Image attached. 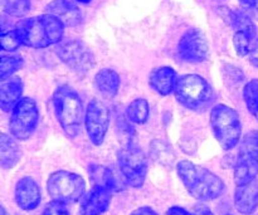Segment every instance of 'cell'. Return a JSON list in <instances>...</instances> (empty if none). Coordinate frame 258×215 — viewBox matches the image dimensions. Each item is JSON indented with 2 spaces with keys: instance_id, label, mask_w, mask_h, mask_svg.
<instances>
[{
  "instance_id": "6da1fadb",
  "label": "cell",
  "mask_w": 258,
  "mask_h": 215,
  "mask_svg": "<svg viewBox=\"0 0 258 215\" xmlns=\"http://www.w3.org/2000/svg\"><path fill=\"white\" fill-rule=\"evenodd\" d=\"M23 45L42 49L62 42L64 24L50 14L27 18L15 24Z\"/></svg>"
},
{
  "instance_id": "7a4b0ae2",
  "label": "cell",
  "mask_w": 258,
  "mask_h": 215,
  "mask_svg": "<svg viewBox=\"0 0 258 215\" xmlns=\"http://www.w3.org/2000/svg\"><path fill=\"white\" fill-rule=\"evenodd\" d=\"M176 171L188 193L198 200H213L226 191V185L216 174L190 161H179Z\"/></svg>"
},
{
  "instance_id": "3957f363",
  "label": "cell",
  "mask_w": 258,
  "mask_h": 215,
  "mask_svg": "<svg viewBox=\"0 0 258 215\" xmlns=\"http://www.w3.org/2000/svg\"><path fill=\"white\" fill-rule=\"evenodd\" d=\"M53 108L60 127L68 137L78 136L85 120V110L80 95L70 86H60L53 93Z\"/></svg>"
},
{
  "instance_id": "277c9868",
  "label": "cell",
  "mask_w": 258,
  "mask_h": 215,
  "mask_svg": "<svg viewBox=\"0 0 258 215\" xmlns=\"http://www.w3.org/2000/svg\"><path fill=\"white\" fill-rule=\"evenodd\" d=\"M174 95L181 106L196 112L208 110L216 97L212 86L198 75H185L179 78Z\"/></svg>"
},
{
  "instance_id": "5b68a950",
  "label": "cell",
  "mask_w": 258,
  "mask_h": 215,
  "mask_svg": "<svg viewBox=\"0 0 258 215\" xmlns=\"http://www.w3.org/2000/svg\"><path fill=\"white\" fill-rule=\"evenodd\" d=\"M211 128L223 150H232L241 141V118L238 112L228 106L217 105L212 108Z\"/></svg>"
},
{
  "instance_id": "8992f818",
  "label": "cell",
  "mask_w": 258,
  "mask_h": 215,
  "mask_svg": "<svg viewBox=\"0 0 258 215\" xmlns=\"http://www.w3.org/2000/svg\"><path fill=\"white\" fill-rule=\"evenodd\" d=\"M48 194L53 200L72 204L80 200L86 190V183L80 175L70 171H55L47 181Z\"/></svg>"
},
{
  "instance_id": "52a82bcc",
  "label": "cell",
  "mask_w": 258,
  "mask_h": 215,
  "mask_svg": "<svg viewBox=\"0 0 258 215\" xmlns=\"http://www.w3.org/2000/svg\"><path fill=\"white\" fill-rule=\"evenodd\" d=\"M118 168L126 183L133 188H141L148 174V159L139 146L128 144L117 153Z\"/></svg>"
},
{
  "instance_id": "ba28073f",
  "label": "cell",
  "mask_w": 258,
  "mask_h": 215,
  "mask_svg": "<svg viewBox=\"0 0 258 215\" xmlns=\"http://www.w3.org/2000/svg\"><path fill=\"white\" fill-rule=\"evenodd\" d=\"M258 175V131H251L242 140L234 165L237 185L256 180Z\"/></svg>"
},
{
  "instance_id": "9c48e42d",
  "label": "cell",
  "mask_w": 258,
  "mask_h": 215,
  "mask_svg": "<svg viewBox=\"0 0 258 215\" xmlns=\"http://www.w3.org/2000/svg\"><path fill=\"white\" fill-rule=\"evenodd\" d=\"M39 122V111L33 98L24 97L19 101L10 116V133L17 140H28L34 133Z\"/></svg>"
},
{
  "instance_id": "30bf717a",
  "label": "cell",
  "mask_w": 258,
  "mask_h": 215,
  "mask_svg": "<svg viewBox=\"0 0 258 215\" xmlns=\"http://www.w3.org/2000/svg\"><path fill=\"white\" fill-rule=\"evenodd\" d=\"M58 58L78 75H86L95 67V55L90 48L78 39L60 42L55 48Z\"/></svg>"
},
{
  "instance_id": "8fae6325",
  "label": "cell",
  "mask_w": 258,
  "mask_h": 215,
  "mask_svg": "<svg viewBox=\"0 0 258 215\" xmlns=\"http://www.w3.org/2000/svg\"><path fill=\"white\" fill-rule=\"evenodd\" d=\"M85 126L91 142L96 146L102 145L110 126V111L103 102L92 100L87 106Z\"/></svg>"
},
{
  "instance_id": "7c38bea8",
  "label": "cell",
  "mask_w": 258,
  "mask_h": 215,
  "mask_svg": "<svg viewBox=\"0 0 258 215\" xmlns=\"http://www.w3.org/2000/svg\"><path fill=\"white\" fill-rule=\"evenodd\" d=\"M178 54L184 62L201 63L208 57V42L199 29H188L180 38Z\"/></svg>"
},
{
  "instance_id": "4fadbf2b",
  "label": "cell",
  "mask_w": 258,
  "mask_h": 215,
  "mask_svg": "<svg viewBox=\"0 0 258 215\" xmlns=\"http://www.w3.org/2000/svg\"><path fill=\"white\" fill-rule=\"evenodd\" d=\"M111 203V191L101 186H93L82 198L78 215H101L108 209Z\"/></svg>"
},
{
  "instance_id": "5bb4252c",
  "label": "cell",
  "mask_w": 258,
  "mask_h": 215,
  "mask_svg": "<svg viewBox=\"0 0 258 215\" xmlns=\"http://www.w3.org/2000/svg\"><path fill=\"white\" fill-rule=\"evenodd\" d=\"M42 193L34 179L25 176L15 186V201L23 210H34L40 203Z\"/></svg>"
},
{
  "instance_id": "9a60e30c",
  "label": "cell",
  "mask_w": 258,
  "mask_h": 215,
  "mask_svg": "<svg viewBox=\"0 0 258 215\" xmlns=\"http://www.w3.org/2000/svg\"><path fill=\"white\" fill-rule=\"evenodd\" d=\"M45 13L60 20L64 27H76L82 22V12L70 0H53L45 7Z\"/></svg>"
},
{
  "instance_id": "2e32d148",
  "label": "cell",
  "mask_w": 258,
  "mask_h": 215,
  "mask_svg": "<svg viewBox=\"0 0 258 215\" xmlns=\"http://www.w3.org/2000/svg\"><path fill=\"white\" fill-rule=\"evenodd\" d=\"M234 206L243 215H251L258 208V181L237 185L234 191Z\"/></svg>"
},
{
  "instance_id": "e0dca14e",
  "label": "cell",
  "mask_w": 258,
  "mask_h": 215,
  "mask_svg": "<svg viewBox=\"0 0 258 215\" xmlns=\"http://www.w3.org/2000/svg\"><path fill=\"white\" fill-rule=\"evenodd\" d=\"M24 85L19 77H9L0 83V107L4 112H13L22 100Z\"/></svg>"
},
{
  "instance_id": "ac0fdd59",
  "label": "cell",
  "mask_w": 258,
  "mask_h": 215,
  "mask_svg": "<svg viewBox=\"0 0 258 215\" xmlns=\"http://www.w3.org/2000/svg\"><path fill=\"white\" fill-rule=\"evenodd\" d=\"M178 80V75L171 67L155 68L149 76L151 88L161 96H169L175 92Z\"/></svg>"
},
{
  "instance_id": "d6986e66",
  "label": "cell",
  "mask_w": 258,
  "mask_h": 215,
  "mask_svg": "<svg viewBox=\"0 0 258 215\" xmlns=\"http://www.w3.org/2000/svg\"><path fill=\"white\" fill-rule=\"evenodd\" d=\"M95 87L105 98H113L120 88V76L116 70L105 68L95 76Z\"/></svg>"
},
{
  "instance_id": "ffe728a7",
  "label": "cell",
  "mask_w": 258,
  "mask_h": 215,
  "mask_svg": "<svg viewBox=\"0 0 258 215\" xmlns=\"http://www.w3.org/2000/svg\"><path fill=\"white\" fill-rule=\"evenodd\" d=\"M22 158V151L17 141L7 133H2L0 137V165L5 170L13 169Z\"/></svg>"
},
{
  "instance_id": "44dd1931",
  "label": "cell",
  "mask_w": 258,
  "mask_h": 215,
  "mask_svg": "<svg viewBox=\"0 0 258 215\" xmlns=\"http://www.w3.org/2000/svg\"><path fill=\"white\" fill-rule=\"evenodd\" d=\"M90 178L93 181V186H101V188L107 189L111 193L118 191L121 189L120 183L116 179L113 171L111 169L105 168V166H91Z\"/></svg>"
},
{
  "instance_id": "7402d4cb",
  "label": "cell",
  "mask_w": 258,
  "mask_h": 215,
  "mask_svg": "<svg viewBox=\"0 0 258 215\" xmlns=\"http://www.w3.org/2000/svg\"><path fill=\"white\" fill-rule=\"evenodd\" d=\"M149 113H150L149 103L144 98H138V100L133 101L126 108L128 121H131L133 123H138V125H143L148 121Z\"/></svg>"
},
{
  "instance_id": "603a6c76",
  "label": "cell",
  "mask_w": 258,
  "mask_h": 215,
  "mask_svg": "<svg viewBox=\"0 0 258 215\" xmlns=\"http://www.w3.org/2000/svg\"><path fill=\"white\" fill-rule=\"evenodd\" d=\"M229 19H231V25L236 32H247L251 34L257 35V27L251 19L247 13L241 12V10H232L229 12Z\"/></svg>"
},
{
  "instance_id": "cb8c5ba5",
  "label": "cell",
  "mask_w": 258,
  "mask_h": 215,
  "mask_svg": "<svg viewBox=\"0 0 258 215\" xmlns=\"http://www.w3.org/2000/svg\"><path fill=\"white\" fill-rule=\"evenodd\" d=\"M257 35L251 34V33L247 32H236L233 35V45L234 49H236L237 54L239 57H244V55L249 54L251 53L252 47H253V43L256 42Z\"/></svg>"
},
{
  "instance_id": "d4e9b609",
  "label": "cell",
  "mask_w": 258,
  "mask_h": 215,
  "mask_svg": "<svg viewBox=\"0 0 258 215\" xmlns=\"http://www.w3.org/2000/svg\"><path fill=\"white\" fill-rule=\"evenodd\" d=\"M243 98L249 113L258 121V80H252L244 86Z\"/></svg>"
},
{
  "instance_id": "484cf974",
  "label": "cell",
  "mask_w": 258,
  "mask_h": 215,
  "mask_svg": "<svg viewBox=\"0 0 258 215\" xmlns=\"http://www.w3.org/2000/svg\"><path fill=\"white\" fill-rule=\"evenodd\" d=\"M24 64V60L20 55H2L0 59V78L2 81L12 77L13 73L19 70Z\"/></svg>"
},
{
  "instance_id": "4316f807",
  "label": "cell",
  "mask_w": 258,
  "mask_h": 215,
  "mask_svg": "<svg viewBox=\"0 0 258 215\" xmlns=\"http://www.w3.org/2000/svg\"><path fill=\"white\" fill-rule=\"evenodd\" d=\"M4 13L12 17L22 18L30 10V0H2Z\"/></svg>"
},
{
  "instance_id": "83f0119b",
  "label": "cell",
  "mask_w": 258,
  "mask_h": 215,
  "mask_svg": "<svg viewBox=\"0 0 258 215\" xmlns=\"http://www.w3.org/2000/svg\"><path fill=\"white\" fill-rule=\"evenodd\" d=\"M151 155L160 164H173L174 154L170 146L160 140H155L150 146Z\"/></svg>"
},
{
  "instance_id": "f1b7e54d",
  "label": "cell",
  "mask_w": 258,
  "mask_h": 215,
  "mask_svg": "<svg viewBox=\"0 0 258 215\" xmlns=\"http://www.w3.org/2000/svg\"><path fill=\"white\" fill-rule=\"evenodd\" d=\"M20 45H23L22 40H20V37L15 28L12 30H3L2 35H0V47L3 50L14 52Z\"/></svg>"
},
{
  "instance_id": "f546056e",
  "label": "cell",
  "mask_w": 258,
  "mask_h": 215,
  "mask_svg": "<svg viewBox=\"0 0 258 215\" xmlns=\"http://www.w3.org/2000/svg\"><path fill=\"white\" fill-rule=\"evenodd\" d=\"M43 215H70V211H68L67 204L53 200L45 205Z\"/></svg>"
},
{
  "instance_id": "4dcf8cb0",
  "label": "cell",
  "mask_w": 258,
  "mask_h": 215,
  "mask_svg": "<svg viewBox=\"0 0 258 215\" xmlns=\"http://www.w3.org/2000/svg\"><path fill=\"white\" fill-rule=\"evenodd\" d=\"M249 62H251L252 65L258 68V38L256 42L253 43V47H252L251 53H249Z\"/></svg>"
},
{
  "instance_id": "1f68e13d",
  "label": "cell",
  "mask_w": 258,
  "mask_h": 215,
  "mask_svg": "<svg viewBox=\"0 0 258 215\" xmlns=\"http://www.w3.org/2000/svg\"><path fill=\"white\" fill-rule=\"evenodd\" d=\"M193 215H214V214L212 213L211 209H209L208 206L203 205V204H199V205H197L196 208H194Z\"/></svg>"
},
{
  "instance_id": "d6a6232c",
  "label": "cell",
  "mask_w": 258,
  "mask_h": 215,
  "mask_svg": "<svg viewBox=\"0 0 258 215\" xmlns=\"http://www.w3.org/2000/svg\"><path fill=\"white\" fill-rule=\"evenodd\" d=\"M131 215H158V213L149 206H143V208H139L135 211H133Z\"/></svg>"
},
{
  "instance_id": "836d02e7",
  "label": "cell",
  "mask_w": 258,
  "mask_h": 215,
  "mask_svg": "<svg viewBox=\"0 0 258 215\" xmlns=\"http://www.w3.org/2000/svg\"><path fill=\"white\" fill-rule=\"evenodd\" d=\"M166 215H193V214H190L188 210H185L184 208H180V206H173V208H170L168 211H166Z\"/></svg>"
},
{
  "instance_id": "e575fe53",
  "label": "cell",
  "mask_w": 258,
  "mask_h": 215,
  "mask_svg": "<svg viewBox=\"0 0 258 215\" xmlns=\"http://www.w3.org/2000/svg\"><path fill=\"white\" fill-rule=\"evenodd\" d=\"M242 4L249 10H253L254 13H258V0H239Z\"/></svg>"
},
{
  "instance_id": "d590c367",
  "label": "cell",
  "mask_w": 258,
  "mask_h": 215,
  "mask_svg": "<svg viewBox=\"0 0 258 215\" xmlns=\"http://www.w3.org/2000/svg\"><path fill=\"white\" fill-rule=\"evenodd\" d=\"M77 3H81V4H88V3H91L92 0H76Z\"/></svg>"
},
{
  "instance_id": "8d00e7d4",
  "label": "cell",
  "mask_w": 258,
  "mask_h": 215,
  "mask_svg": "<svg viewBox=\"0 0 258 215\" xmlns=\"http://www.w3.org/2000/svg\"><path fill=\"white\" fill-rule=\"evenodd\" d=\"M0 215H8V213L5 211V209L3 208V206H2V209H0Z\"/></svg>"
},
{
  "instance_id": "74e56055",
  "label": "cell",
  "mask_w": 258,
  "mask_h": 215,
  "mask_svg": "<svg viewBox=\"0 0 258 215\" xmlns=\"http://www.w3.org/2000/svg\"><path fill=\"white\" fill-rule=\"evenodd\" d=\"M227 215H232V214H227Z\"/></svg>"
}]
</instances>
